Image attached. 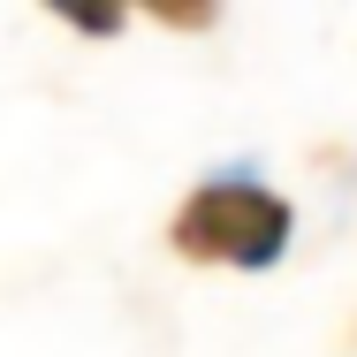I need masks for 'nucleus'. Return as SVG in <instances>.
<instances>
[{"label":"nucleus","mask_w":357,"mask_h":357,"mask_svg":"<svg viewBox=\"0 0 357 357\" xmlns=\"http://www.w3.org/2000/svg\"><path fill=\"white\" fill-rule=\"evenodd\" d=\"M289 236H296V206L282 190H266L259 175H213L167 220V243L190 266H243V274L274 266L289 251Z\"/></svg>","instance_id":"obj_1"},{"label":"nucleus","mask_w":357,"mask_h":357,"mask_svg":"<svg viewBox=\"0 0 357 357\" xmlns=\"http://www.w3.org/2000/svg\"><path fill=\"white\" fill-rule=\"evenodd\" d=\"M38 8H54L69 31H84V38H114L122 31V15H130V0H38Z\"/></svg>","instance_id":"obj_2"},{"label":"nucleus","mask_w":357,"mask_h":357,"mask_svg":"<svg viewBox=\"0 0 357 357\" xmlns=\"http://www.w3.org/2000/svg\"><path fill=\"white\" fill-rule=\"evenodd\" d=\"M130 8H144V15L167 23V31H213L220 23V0H130Z\"/></svg>","instance_id":"obj_3"}]
</instances>
